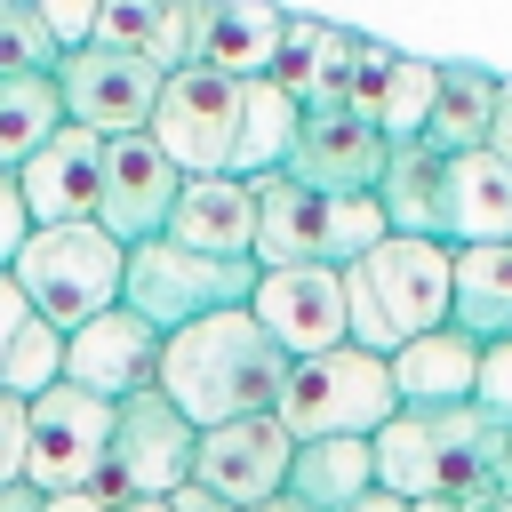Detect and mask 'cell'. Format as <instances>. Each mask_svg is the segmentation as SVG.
<instances>
[{"label": "cell", "instance_id": "cell-6", "mask_svg": "<svg viewBox=\"0 0 512 512\" xmlns=\"http://www.w3.org/2000/svg\"><path fill=\"white\" fill-rule=\"evenodd\" d=\"M192 448H200V424L160 392H128L112 408V448H104V472H96V496L120 504V496H168L192 480Z\"/></svg>", "mask_w": 512, "mask_h": 512}, {"label": "cell", "instance_id": "cell-22", "mask_svg": "<svg viewBox=\"0 0 512 512\" xmlns=\"http://www.w3.org/2000/svg\"><path fill=\"white\" fill-rule=\"evenodd\" d=\"M320 192H304L296 176H256V272L280 264H320Z\"/></svg>", "mask_w": 512, "mask_h": 512}, {"label": "cell", "instance_id": "cell-13", "mask_svg": "<svg viewBox=\"0 0 512 512\" xmlns=\"http://www.w3.org/2000/svg\"><path fill=\"white\" fill-rule=\"evenodd\" d=\"M288 456H296V440L280 432V416H232V424H208L200 432L192 480L216 488L232 512H248V504H264V496L288 488Z\"/></svg>", "mask_w": 512, "mask_h": 512}, {"label": "cell", "instance_id": "cell-28", "mask_svg": "<svg viewBox=\"0 0 512 512\" xmlns=\"http://www.w3.org/2000/svg\"><path fill=\"white\" fill-rule=\"evenodd\" d=\"M64 128L56 72H0V168H24Z\"/></svg>", "mask_w": 512, "mask_h": 512}, {"label": "cell", "instance_id": "cell-33", "mask_svg": "<svg viewBox=\"0 0 512 512\" xmlns=\"http://www.w3.org/2000/svg\"><path fill=\"white\" fill-rule=\"evenodd\" d=\"M160 8L168 0H96V48H120V56H152V32H160Z\"/></svg>", "mask_w": 512, "mask_h": 512}, {"label": "cell", "instance_id": "cell-25", "mask_svg": "<svg viewBox=\"0 0 512 512\" xmlns=\"http://www.w3.org/2000/svg\"><path fill=\"white\" fill-rule=\"evenodd\" d=\"M360 488H376V448L368 440H296L288 456V496L304 512H344Z\"/></svg>", "mask_w": 512, "mask_h": 512}, {"label": "cell", "instance_id": "cell-43", "mask_svg": "<svg viewBox=\"0 0 512 512\" xmlns=\"http://www.w3.org/2000/svg\"><path fill=\"white\" fill-rule=\"evenodd\" d=\"M344 512H408V496H392V488H360Z\"/></svg>", "mask_w": 512, "mask_h": 512}, {"label": "cell", "instance_id": "cell-26", "mask_svg": "<svg viewBox=\"0 0 512 512\" xmlns=\"http://www.w3.org/2000/svg\"><path fill=\"white\" fill-rule=\"evenodd\" d=\"M280 32H288V8H280V0H216V16H208V56H200V64H216V72H232V80H264L272 56H280Z\"/></svg>", "mask_w": 512, "mask_h": 512}, {"label": "cell", "instance_id": "cell-27", "mask_svg": "<svg viewBox=\"0 0 512 512\" xmlns=\"http://www.w3.org/2000/svg\"><path fill=\"white\" fill-rule=\"evenodd\" d=\"M296 120L304 104L280 88V80H248L240 88V144H232V176H280L288 168V144H296Z\"/></svg>", "mask_w": 512, "mask_h": 512}, {"label": "cell", "instance_id": "cell-10", "mask_svg": "<svg viewBox=\"0 0 512 512\" xmlns=\"http://www.w3.org/2000/svg\"><path fill=\"white\" fill-rule=\"evenodd\" d=\"M384 160H392V144H384L352 104H304L280 176H296L304 192L336 200V192H376V184H384Z\"/></svg>", "mask_w": 512, "mask_h": 512}, {"label": "cell", "instance_id": "cell-36", "mask_svg": "<svg viewBox=\"0 0 512 512\" xmlns=\"http://www.w3.org/2000/svg\"><path fill=\"white\" fill-rule=\"evenodd\" d=\"M24 232H32V208H24V192H16V168H0V272L16 264Z\"/></svg>", "mask_w": 512, "mask_h": 512}, {"label": "cell", "instance_id": "cell-4", "mask_svg": "<svg viewBox=\"0 0 512 512\" xmlns=\"http://www.w3.org/2000/svg\"><path fill=\"white\" fill-rule=\"evenodd\" d=\"M120 272H128V248L104 232V224H32L8 280L24 288V304L48 320V328H80L96 312L120 304Z\"/></svg>", "mask_w": 512, "mask_h": 512}, {"label": "cell", "instance_id": "cell-45", "mask_svg": "<svg viewBox=\"0 0 512 512\" xmlns=\"http://www.w3.org/2000/svg\"><path fill=\"white\" fill-rule=\"evenodd\" d=\"M248 512H304V504H296V496L280 488V496H264V504H248Z\"/></svg>", "mask_w": 512, "mask_h": 512}, {"label": "cell", "instance_id": "cell-11", "mask_svg": "<svg viewBox=\"0 0 512 512\" xmlns=\"http://www.w3.org/2000/svg\"><path fill=\"white\" fill-rule=\"evenodd\" d=\"M248 312H256V328H264L288 360L336 352V344H344V272H336V264H280V272H256Z\"/></svg>", "mask_w": 512, "mask_h": 512}, {"label": "cell", "instance_id": "cell-41", "mask_svg": "<svg viewBox=\"0 0 512 512\" xmlns=\"http://www.w3.org/2000/svg\"><path fill=\"white\" fill-rule=\"evenodd\" d=\"M40 512H112V504H104L96 488H64V496H48Z\"/></svg>", "mask_w": 512, "mask_h": 512}, {"label": "cell", "instance_id": "cell-5", "mask_svg": "<svg viewBox=\"0 0 512 512\" xmlns=\"http://www.w3.org/2000/svg\"><path fill=\"white\" fill-rule=\"evenodd\" d=\"M248 296H256V256H200V248H184L168 232L136 240L128 272H120V304L136 320H152L160 336H176V328H192L208 312H232Z\"/></svg>", "mask_w": 512, "mask_h": 512}, {"label": "cell", "instance_id": "cell-42", "mask_svg": "<svg viewBox=\"0 0 512 512\" xmlns=\"http://www.w3.org/2000/svg\"><path fill=\"white\" fill-rule=\"evenodd\" d=\"M40 504H48V496H40L32 480H8V488H0V512H40Z\"/></svg>", "mask_w": 512, "mask_h": 512}, {"label": "cell", "instance_id": "cell-35", "mask_svg": "<svg viewBox=\"0 0 512 512\" xmlns=\"http://www.w3.org/2000/svg\"><path fill=\"white\" fill-rule=\"evenodd\" d=\"M32 8L48 16L56 48H88V32H96V0H32Z\"/></svg>", "mask_w": 512, "mask_h": 512}, {"label": "cell", "instance_id": "cell-16", "mask_svg": "<svg viewBox=\"0 0 512 512\" xmlns=\"http://www.w3.org/2000/svg\"><path fill=\"white\" fill-rule=\"evenodd\" d=\"M16 192H24L32 224H96V200H104V136L64 120V128L16 168Z\"/></svg>", "mask_w": 512, "mask_h": 512}, {"label": "cell", "instance_id": "cell-23", "mask_svg": "<svg viewBox=\"0 0 512 512\" xmlns=\"http://www.w3.org/2000/svg\"><path fill=\"white\" fill-rule=\"evenodd\" d=\"M448 320H456L472 344H504V336H512V240H480V248H456Z\"/></svg>", "mask_w": 512, "mask_h": 512}, {"label": "cell", "instance_id": "cell-7", "mask_svg": "<svg viewBox=\"0 0 512 512\" xmlns=\"http://www.w3.org/2000/svg\"><path fill=\"white\" fill-rule=\"evenodd\" d=\"M112 408L120 400H96L80 384H48L40 400H24V480L40 496L96 488L104 448H112Z\"/></svg>", "mask_w": 512, "mask_h": 512}, {"label": "cell", "instance_id": "cell-29", "mask_svg": "<svg viewBox=\"0 0 512 512\" xmlns=\"http://www.w3.org/2000/svg\"><path fill=\"white\" fill-rule=\"evenodd\" d=\"M392 240V224H384V200L376 192H336L328 208H320V264H360L368 248H384Z\"/></svg>", "mask_w": 512, "mask_h": 512}, {"label": "cell", "instance_id": "cell-37", "mask_svg": "<svg viewBox=\"0 0 512 512\" xmlns=\"http://www.w3.org/2000/svg\"><path fill=\"white\" fill-rule=\"evenodd\" d=\"M24 480V400L0 392V488Z\"/></svg>", "mask_w": 512, "mask_h": 512}, {"label": "cell", "instance_id": "cell-1", "mask_svg": "<svg viewBox=\"0 0 512 512\" xmlns=\"http://www.w3.org/2000/svg\"><path fill=\"white\" fill-rule=\"evenodd\" d=\"M152 384L208 432V424H232V416H272L280 384H288V352L256 328L248 304H232V312H208V320L160 336Z\"/></svg>", "mask_w": 512, "mask_h": 512}, {"label": "cell", "instance_id": "cell-24", "mask_svg": "<svg viewBox=\"0 0 512 512\" xmlns=\"http://www.w3.org/2000/svg\"><path fill=\"white\" fill-rule=\"evenodd\" d=\"M496 96H504V72H488V64H440V96H432L424 144L432 152H480L488 128H496Z\"/></svg>", "mask_w": 512, "mask_h": 512}, {"label": "cell", "instance_id": "cell-3", "mask_svg": "<svg viewBox=\"0 0 512 512\" xmlns=\"http://www.w3.org/2000/svg\"><path fill=\"white\" fill-rule=\"evenodd\" d=\"M272 416H280L288 440H376L400 416L392 360L384 352H360V344L288 360V384H280V408Z\"/></svg>", "mask_w": 512, "mask_h": 512}, {"label": "cell", "instance_id": "cell-12", "mask_svg": "<svg viewBox=\"0 0 512 512\" xmlns=\"http://www.w3.org/2000/svg\"><path fill=\"white\" fill-rule=\"evenodd\" d=\"M176 192H184V168H176L144 128H136V136H104V200H96V224H104L120 248L168 232Z\"/></svg>", "mask_w": 512, "mask_h": 512}, {"label": "cell", "instance_id": "cell-44", "mask_svg": "<svg viewBox=\"0 0 512 512\" xmlns=\"http://www.w3.org/2000/svg\"><path fill=\"white\" fill-rule=\"evenodd\" d=\"M112 512H168V496H120Z\"/></svg>", "mask_w": 512, "mask_h": 512}, {"label": "cell", "instance_id": "cell-39", "mask_svg": "<svg viewBox=\"0 0 512 512\" xmlns=\"http://www.w3.org/2000/svg\"><path fill=\"white\" fill-rule=\"evenodd\" d=\"M168 512H232L216 488H200V480H184V488H168Z\"/></svg>", "mask_w": 512, "mask_h": 512}, {"label": "cell", "instance_id": "cell-9", "mask_svg": "<svg viewBox=\"0 0 512 512\" xmlns=\"http://www.w3.org/2000/svg\"><path fill=\"white\" fill-rule=\"evenodd\" d=\"M56 96H64V120L72 128H96V136H136L152 128V104H160V72L144 56H120V48H64L56 64Z\"/></svg>", "mask_w": 512, "mask_h": 512}, {"label": "cell", "instance_id": "cell-19", "mask_svg": "<svg viewBox=\"0 0 512 512\" xmlns=\"http://www.w3.org/2000/svg\"><path fill=\"white\" fill-rule=\"evenodd\" d=\"M352 56H360V32H344V24H320V16H288V32H280V56H272V72H264V80H280L296 104H344Z\"/></svg>", "mask_w": 512, "mask_h": 512}, {"label": "cell", "instance_id": "cell-40", "mask_svg": "<svg viewBox=\"0 0 512 512\" xmlns=\"http://www.w3.org/2000/svg\"><path fill=\"white\" fill-rule=\"evenodd\" d=\"M488 152H496V160H512V80H504V96H496V128H488Z\"/></svg>", "mask_w": 512, "mask_h": 512}, {"label": "cell", "instance_id": "cell-17", "mask_svg": "<svg viewBox=\"0 0 512 512\" xmlns=\"http://www.w3.org/2000/svg\"><path fill=\"white\" fill-rule=\"evenodd\" d=\"M168 240L200 248V256H248L256 248V184L216 168V176H184L176 208H168Z\"/></svg>", "mask_w": 512, "mask_h": 512}, {"label": "cell", "instance_id": "cell-8", "mask_svg": "<svg viewBox=\"0 0 512 512\" xmlns=\"http://www.w3.org/2000/svg\"><path fill=\"white\" fill-rule=\"evenodd\" d=\"M240 88L248 80H232L216 64H184V72L160 80V104H152L144 136L184 176H216V168H232V144H240Z\"/></svg>", "mask_w": 512, "mask_h": 512}, {"label": "cell", "instance_id": "cell-20", "mask_svg": "<svg viewBox=\"0 0 512 512\" xmlns=\"http://www.w3.org/2000/svg\"><path fill=\"white\" fill-rule=\"evenodd\" d=\"M480 240H512V160L480 152H448V248H480Z\"/></svg>", "mask_w": 512, "mask_h": 512}, {"label": "cell", "instance_id": "cell-18", "mask_svg": "<svg viewBox=\"0 0 512 512\" xmlns=\"http://www.w3.org/2000/svg\"><path fill=\"white\" fill-rule=\"evenodd\" d=\"M472 376H480V344L456 320H440V328H424L392 352L400 408H456V400H472Z\"/></svg>", "mask_w": 512, "mask_h": 512}, {"label": "cell", "instance_id": "cell-31", "mask_svg": "<svg viewBox=\"0 0 512 512\" xmlns=\"http://www.w3.org/2000/svg\"><path fill=\"white\" fill-rule=\"evenodd\" d=\"M208 16H216V0H168L144 64H152L160 80H168V72H184V64H200V56H208Z\"/></svg>", "mask_w": 512, "mask_h": 512}, {"label": "cell", "instance_id": "cell-21", "mask_svg": "<svg viewBox=\"0 0 512 512\" xmlns=\"http://www.w3.org/2000/svg\"><path fill=\"white\" fill-rule=\"evenodd\" d=\"M376 200H384V224H392V232L448 240V152H432L424 136H416V144H392Z\"/></svg>", "mask_w": 512, "mask_h": 512}, {"label": "cell", "instance_id": "cell-38", "mask_svg": "<svg viewBox=\"0 0 512 512\" xmlns=\"http://www.w3.org/2000/svg\"><path fill=\"white\" fill-rule=\"evenodd\" d=\"M24 320H32V304H24V288H16L8 272H0V352L16 344V328H24Z\"/></svg>", "mask_w": 512, "mask_h": 512}, {"label": "cell", "instance_id": "cell-32", "mask_svg": "<svg viewBox=\"0 0 512 512\" xmlns=\"http://www.w3.org/2000/svg\"><path fill=\"white\" fill-rule=\"evenodd\" d=\"M64 48L32 0H0V72H56Z\"/></svg>", "mask_w": 512, "mask_h": 512}, {"label": "cell", "instance_id": "cell-2", "mask_svg": "<svg viewBox=\"0 0 512 512\" xmlns=\"http://www.w3.org/2000/svg\"><path fill=\"white\" fill-rule=\"evenodd\" d=\"M448 288H456V248L392 232L384 248H368L360 264H344V344L392 360L408 336H424V328L448 320Z\"/></svg>", "mask_w": 512, "mask_h": 512}, {"label": "cell", "instance_id": "cell-30", "mask_svg": "<svg viewBox=\"0 0 512 512\" xmlns=\"http://www.w3.org/2000/svg\"><path fill=\"white\" fill-rule=\"evenodd\" d=\"M48 384H64V328H48L40 312L16 328V344L0 352V392L8 400H40Z\"/></svg>", "mask_w": 512, "mask_h": 512}, {"label": "cell", "instance_id": "cell-34", "mask_svg": "<svg viewBox=\"0 0 512 512\" xmlns=\"http://www.w3.org/2000/svg\"><path fill=\"white\" fill-rule=\"evenodd\" d=\"M472 408H488V416H504V424H512V336H504V344H480Z\"/></svg>", "mask_w": 512, "mask_h": 512}, {"label": "cell", "instance_id": "cell-14", "mask_svg": "<svg viewBox=\"0 0 512 512\" xmlns=\"http://www.w3.org/2000/svg\"><path fill=\"white\" fill-rule=\"evenodd\" d=\"M432 96H440V64H432V56H408V48L360 40L352 80H344V104H352L384 144H416L424 120H432Z\"/></svg>", "mask_w": 512, "mask_h": 512}, {"label": "cell", "instance_id": "cell-15", "mask_svg": "<svg viewBox=\"0 0 512 512\" xmlns=\"http://www.w3.org/2000/svg\"><path fill=\"white\" fill-rule=\"evenodd\" d=\"M152 376H160V328L136 320L128 304H112V312H96L64 336V384H80L96 400H128Z\"/></svg>", "mask_w": 512, "mask_h": 512}]
</instances>
